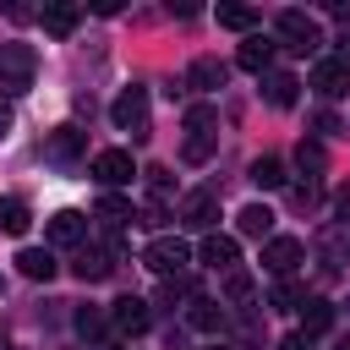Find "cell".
<instances>
[{"label":"cell","instance_id":"5bb4252c","mask_svg":"<svg viewBox=\"0 0 350 350\" xmlns=\"http://www.w3.org/2000/svg\"><path fill=\"white\" fill-rule=\"evenodd\" d=\"M273 49H279V44H273L268 33H246V44H241V55H235V60H241L246 71L268 77V71H273Z\"/></svg>","mask_w":350,"mask_h":350},{"label":"cell","instance_id":"5b68a950","mask_svg":"<svg viewBox=\"0 0 350 350\" xmlns=\"http://www.w3.org/2000/svg\"><path fill=\"white\" fill-rule=\"evenodd\" d=\"M88 153V131L82 126H55L49 137H44V159L49 164H77Z\"/></svg>","mask_w":350,"mask_h":350},{"label":"cell","instance_id":"f1b7e54d","mask_svg":"<svg viewBox=\"0 0 350 350\" xmlns=\"http://www.w3.org/2000/svg\"><path fill=\"white\" fill-rule=\"evenodd\" d=\"M224 295H230V301H246V295H252V273H241V268H235V273L224 279Z\"/></svg>","mask_w":350,"mask_h":350},{"label":"cell","instance_id":"ba28073f","mask_svg":"<svg viewBox=\"0 0 350 350\" xmlns=\"http://www.w3.org/2000/svg\"><path fill=\"white\" fill-rule=\"evenodd\" d=\"M301 257H306V246H301L295 235H268V241H262V268H268V273H279V279H284Z\"/></svg>","mask_w":350,"mask_h":350},{"label":"cell","instance_id":"e0dca14e","mask_svg":"<svg viewBox=\"0 0 350 350\" xmlns=\"http://www.w3.org/2000/svg\"><path fill=\"white\" fill-rule=\"evenodd\" d=\"M262 98H268L273 109H290V104L301 98V82H295L290 71H268V77H262Z\"/></svg>","mask_w":350,"mask_h":350},{"label":"cell","instance_id":"8992f818","mask_svg":"<svg viewBox=\"0 0 350 350\" xmlns=\"http://www.w3.org/2000/svg\"><path fill=\"white\" fill-rule=\"evenodd\" d=\"M131 175H137V164H131V153H126V148H104V153H93V180H98L104 191L126 186Z\"/></svg>","mask_w":350,"mask_h":350},{"label":"cell","instance_id":"f546056e","mask_svg":"<svg viewBox=\"0 0 350 350\" xmlns=\"http://www.w3.org/2000/svg\"><path fill=\"white\" fill-rule=\"evenodd\" d=\"M273 306H279V312H284V306H301V290H295L290 279H284V284H273Z\"/></svg>","mask_w":350,"mask_h":350},{"label":"cell","instance_id":"9c48e42d","mask_svg":"<svg viewBox=\"0 0 350 350\" xmlns=\"http://www.w3.org/2000/svg\"><path fill=\"white\" fill-rule=\"evenodd\" d=\"M197 257L208 262V268H219V273H235V262H241V246H235V235H202V246H197Z\"/></svg>","mask_w":350,"mask_h":350},{"label":"cell","instance_id":"484cf974","mask_svg":"<svg viewBox=\"0 0 350 350\" xmlns=\"http://www.w3.org/2000/svg\"><path fill=\"white\" fill-rule=\"evenodd\" d=\"M186 317H191V328H202V334H219V328H224V312H219L213 301H191Z\"/></svg>","mask_w":350,"mask_h":350},{"label":"cell","instance_id":"d6986e66","mask_svg":"<svg viewBox=\"0 0 350 350\" xmlns=\"http://www.w3.org/2000/svg\"><path fill=\"white\" fill-rule=\"evenodd\" d=\"M334 328V306L323 301V295H312V301H301V334L312 339V334H328Z\"/></svg>","mask_w":350,"mask_h":350},{"label":"cell","instance_id":"2e32d148","mask_svg":"<svg viewBox=\"0 0 350 350\" xmlns=\"http://www.w3.org/2000/svg\"><path fill=\"white\" fill-rule=\"evenodd\" d=\"M38 22H44V33H49V38H71V33H77V22H82V11H77V5H66V0H55V5H44V11H38Z\"/></svg>","mask_w":350,"mask_h":350},{"label":"cell","instance_id":"3957f363","mask_svg":"<svg viewBox=\"0 0 350 350\" xmlns=\"http://www.w3.org/2000/svg\"><path fill=\"white\" fill-rule=\"evenodd\" d=\"M109 120L142 142V137H148V88H126V93L109 104Z\"/></svg>","mask_w":350,"mask_h":350},{"label":"cell","instance_id":"30bf717a","mask_svg":"<svg viewBox=\"0 0 350 350\" xmlns=\"http://www.w3.org/2000/svg\"><path fill=\"white\" fill-rule=\"evenodd\" d=\"M312 88H317L323 98H345V93H350V66H345V60H317V66H312Z\"/></svg>","mask_w":350,"mask_h":350},{"label":"cell","instance_id":"83f0119b","mask_svg":"<svg viewBox=\"0 0 350 350\" xmlns=\"http://www.w3.org/2000/svg\"><path fill=\"white\" fill-rule=\"evenodd\" d=\"M252 22H257V11H246V5H219V27H235V33H252Z\"/></svg>","mask_w":350,"mask_h":350},{"label":"cell","instance_id":"d4e9b609","mask_svg":"<svg viewBox=\"0 0 350 350\" xmlns=\"http://www.w3.org/2000/svg\"><path fill=\"white\" fill-rule=\"evenodd\" d=\"M93 213H98V219H104V224H109V230H120V224H126V219H131V202H126V197H115V191H104V197H98V208H93Z\"/></svg>","mask_w":350,"mask_h":350},{"label":"cell","instance_id":"d590c367","mask_svg":"<svg viewBox=\"0 0 350 350\" xmlns=\"http://www.w3.org/2000/svg\"><path fill=\"white\" fill-rule=\"evenodd\" d=\"M98 350H120V345H98Z\"/></svg>","mask_w":350,"mask_h":350},{"label":"cell","instance_id":"603a6c76","mask_svg":"<svg viewBox=\"0 0 350 350\" xmlns=\"http://www.w3.org/2000/svg\"><path fill=\"white\" fill-rule=\"evenodd\" d=\"M213 142H219V131H186L180 159H186V164H208V159H213Z\"/></svg>","mask_w":350,"mask_h":350},{"label":"cell","instance_id":"ac0fdd59","mask_svg":"<svg viewBox=\"0 0 350 350\" xmlns=\"http://www.w3.org/2000/svg\"><path fill=\"white\" fill-rule=\"evenodd\" d=\"M16 268H22L27 279H44V284H49L60 262H55V252H44V246H22V252H16Z\"/></svg>","mask_w":350,"mask_h":350},{"label":"cell","instance_id":"d6a6232c","mask_svg":"<svg viewBox=\"0 0 350 350\" xmlns=\"http://www.w3.org/2000/svg\"><path fill=\"white\" fill-rule=\"evenodd\" d=\"M279 350H312V345H306V334H290V339H284Z\"/></svg>","mask_w":350,"mask_h":350},{"label":"cell","instance_id":"4316f807","mask_svg":"<svg viewBox=\"0 0 350 350\" xmlns=\"http://www.w3.org/2000/svg\"><path fill=\"white\" fill-rule=\"evenodd\" d=\"M295 159H301V170H306V191H312V186L323 180V148H317V142H301Z\"/></svg>","mask_w":350,"mask_h":350},{"label":"cell","instance_id":"ffe728a7","mask_svg":"<svg viewBox=\"0 0 350 350\" xmlns=\"http://www.w3.org/2000/svg\"><path fill=\"white\" fill-rule=\"evenodd\" d=\"M27 224H33V208L22 197H0V230L5 235H27Z\"/></svg>","mask_w":350,"mask_h":350},{"label":"cell","instance_id":"1f68e13d","mask_svg":"<svg viewBox=\"0 0 350 350\" xmlns=\"http://www.w3.org/2000/svg\"><path fill=\"white\" fill-rule=\"evenodd\" d=\"M334 213H339V219H350V186H339V191H334Z\"/></svg>","mask_w":350,"mask_h":350},{"label":"cell","instance_id":"9a60e30c","mask_svg":"<svg viewBox=\"0 0 350 350\" xmlns=\"http://www.w3.org/2000/svg\"><path fill=\"white\" fill-rule=\"evenodd\" d=\"M224 77H230V66H224V60H213V55H197V60L186 66V88H202V93L224 88Z\"/></svg>","mask_w":350,"mask_h":350},{"label":"cell","instance_id":"74e56055","mask_svg":"<svg viewBox=\"0 0 350 350\" xmlns=\"http://www.w3.org/2000/svg\"><path fill=\"white\" fill-rule=\"evenodd\" d=\"M0 350H11V345H0Z\"/></svg>","mask_w":350,"mask_h":350},{"label":"cell","instance_id":"4dcf8cb0","mask_svg":"<svg viewBox=\"0 0 350 350\" xmlns=\"http://www.w3.org/2000/svg\"><path fill=\"white\" fill-rule=\"evenodd\" d=\"M312 131H317V137H339V120H334L328 109H317V115H312Z\"/></svg>","mask_w":350,"mask_h":350},{"label":"cell","instance_id":"8d00e7d4","mask_svg":"<svg viewBox=\"0 0 350 350\" xmlns=\"http://www.w3.org/2000/svg\"><path fill=\"white\" fill-rule=\"evenodd\" d=\"M208 350H230V345H208Z\"/></svg>","mask_w":350,"mask_h":350},{"label":"cell","instance_id":"f35d334b","mask_svg":"<svg viewBox=\"0 0 350 350\" xmlns=\"http://www.w3.org/2000/svg\"><path fill=\"white\" fill-rule=\"evenodd\" d=\"M0 290H5V284H0Z\"/></svg>","mask_w":350,"mask_h":350},{"label":"cell","instance_id":"8fae6325","mask_svg":"<svg viewBox=\"0 0 350 350\" xmlns=\"http://www.w3.org/2000/svg\"><path fill=\"white\" fill-rule=\"evenodd\" d=\"M44 235H49L55 246H82V235H88V219H82L77 208H60V213H49Z\"/></svg>","mask_w":350,"mask_h":350},{"label":"cell","instance_id":"836d02e7","mask_svg":"<svg viewBox=\"0 0 350 350\" xmlns=\"http://www.w3.org/2000/svg\"><path fill=\"white\" fill-rule=\"evenodd\" d=\"M5 131H11V109L0 104V142H5Z\"/></svg>","mask_w":350,"mask_h":350},{"label":"cell","instance_id":"e575fe53","mask_svg":"<svg viewBox=\"0 0 350 350\" xmlns=\"http://www.w3.org/2000/svg\"><path fill=\"white\" fill-rule=\"evenodd\" d=\"M339 60H345V66H350V33H345V38H339Z\"/></svg>","mask_w":350,"mask_h":350},{"label":"cell","instance_id":"4fadbf2b","mask_svg":"<svg viewBox=\"0 0 350 350\" xmlns=\"http://www.w3.org/2000/svg\"><path fill=\"white\" fill-rule=\"evenodd\" d=\"M109 323H115L120 334H142V328L153 323V312H148V301H142V295H120V301L109 306Z\"/></svg>","mask_w":350,"mask_h":350},{"label":"cell","instance_id":"7402d4cb","mask_svg":"<svg viewBox=\"0 0 350 350\" xmlns=\"http://www.w3.org/2000/svg\"><path fill=\"white\" fill-rule=\"evenodd\" d=\"M235 224H241V235H257V241H268V230H273V213H268L262 202H246V208L235 213Z\"/></svg>","mask_w":350,"mask_h":350},{"label":"cell","instance_id":"7c38bea8","mask_svg":"<svg viewBox=\"0 0 350 350\" xmlns=\"http://www.w3.org/2000/svg\"><path fill=\"white\" fill-rule=\"evenodd\" d=\"M71 273H77L82 284H98V279H109V273H115V257H109V252H98V246H77Z\"/></svg>","mask_w":350,"mask_h":350},{"label":"cell","instance_id":"7a4b0ae2","mask_svg":"<svg viewBox=\"0 0 350 350\" xmlns=\"http://www.w3.org/2000/svg\"><path fill=\"white\" fill-rule=\"evenodd\" d=\"M273 38H279L284 49H295V55H317V44H323V27H317V16H306V11H279V22H273Z\"/></svg>","mask_w":350,"mask_h":350},{"label":"cell","instance_id":"cb8c5ba5","mask_svg":"<svg viewBox=\"0 0 350 350\" xmlns=\"http://www.w3.org/2000/svg\"><path fill=\"white\" fill-rule=\"evenodd\" d=\"M71 323H77V334H82V339H104L109 312H104V306H77V317H71Z\"/></svg>","mask_w":350,"mask_h":350},{"label":"cell","instance_id":"44dd1931","mask_svg":"<svg viewBox=\"0 0 350 350\" xmlns=\"http://www.w3.org/2000/svg\"><path fill=\"white\" fill-rule=\"evenodd\" d=\"M252 186H262V191H279V186H284V159H273V153L252 159Z\"/></svg>","mask_w":350,"mask_h":350},{"label":"cell","instance_id":"52a82bcc","mask_svg":"<svg viewBox=\"0 0 350 350\" xmlns=\"http://www.w3.org/2000/svg\"><path fill=\"white\" fill-rule=\"evenodd\" d=\"M180 224L213 235V224H219V197H213V191H186V197H180Z\"/></svg>","mask_w":350,"mask_h":350},{"label":"cell","instance_id":"6da1fadb","mask_svg":"<svg viewBox=\"0 0 350 350\" xmlns=\"http://www.w3.org/2000/svg\"><path fill=\"white\" fill-rule=\"evenodd\" d=\"M38 77L33 44H0V93H27Z\"/></svg>","mask_w":350,"mask_h":350},{"label":"cell","instance_id":"277c9868","mask_svg":"<svg viewBox=\"0 0 350 350\" xmlns=\"http://www.w3.org/2000/svg\"><path fill=\"white\" fill-rule=\"evenodd\" d=\"M142 262L153 268V273H164V279H175L186 262H191V246L180 241V235H159V241H148V252H142Z\"/></svg>","mask_w":350,"mask_h":350}]
</instances>
